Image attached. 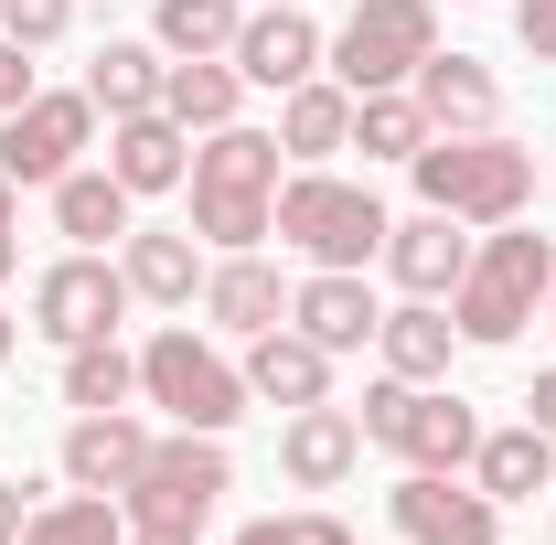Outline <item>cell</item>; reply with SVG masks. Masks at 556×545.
<instances>
[{
  "label": "cell",
  "instance_id": "cell-37",
  "mask_svg": "<svg viewBox=\"0 0 556 545\" xmlns=\"http://www.w3.org/2000/svg\"><path fill=\"white\" fill-rule=\"evenodd\" d=\"M525 417H535V428H546V439H556V364H546V375H535V396H525Z\"/></svg>",
  "mask_w": 556,
  "mask_h": 545
},
{
  "label": "cell",
  "instance_id": "cell-19",
  "mask_svg": "<svg viewBox=\"0 0 556 545\" xmlns=\"http://www.w3.org/2000/svg\"><path fill=\"white\" fill-rule=\"evenodd\" d=\"M236 364H247V396H257V407H278V417L332 396V353H321L311 332H289V321H268L257 342H236Z\"/></svg>",
  "mask_w": 556,
  "mask_h": 545
},
{
  "label": "cell",
  "instance_id": "cell-5",
  "mask_svg": "<svg viewBox=\"0 0 556 545\" xmlns=\"http://www.w3.org/2000/svg\"><path fill=\"white\" fill-rule=\"evenodd\" d=\"M386 193L375 182H353L343 161H321V172H289L278 182V246L300 257V268H375L386 257Z\"/></svg>",
  "mask_w": 556,
  "mask_h": 545
},
{
  "label": "cell",
  "instance_id": "cell-22",
  "mask_svg": "<svg viewBox=\"0 0 556 545\" xmlns=\"http://www.w3.org/2000/svg\"><path fill=\"white\" fill-rule=\"evenodd\" d=\"M417 107H428V129H503V75L460 43H439L417 65Z\"/></svg>",
  "mask_w": 556,
  "mask_h": 545
},
{
  "label": "cell",
  "instance_id": "cell-24",
  "mask_svg": "<svg viewBox=\"0 0 556 545\" xmlns=\"http://www.w3.org/2000/svg\"><path fill=\"white\" fill-rule=\"evenodd\" d=\"M43 204H54V236H65V246H118V236L139 225V193L108 172V161H75Z\"/></svg>",
  "mask_w": 556,
  "mask_h": 545
},
{
  "label": "cell",
  "instance_id": "cell-32",
  "mask_svg": "<svg viewBox=\"0 0 556 545\" xmlns=\"http://www.w3.org/2000/svg\"><path fill=\"white\" fill-rule=\"evenodd\" d=\"M0 33L33 43V54H54V43L75 33V0H0Z\"/></svg>",
  "mask_w": 556,
  "mask_h": 545
},
{
  "label": "cell",
  "instance_id": "cell-39",
  "mask_svg": "<svg viewBox=\"0 0 556 545\" xmlns=\"http://www.w3.org/2000/svg\"><path fill=\"white\" fill-rule=\"evenodd\" d=\"M11 342H22V321H11V310H0V364H11Z\"/></svg>",
  "mask_w": 556,
  "mask_h": 545
},
{
  "label": "cell",
  "instance_id": "cell-17",
  "mask_svg": "<svg viewBox=\"0 0 556 545\" xmlns=\"http://www.w3.org/2000/svg\"><path fill=\"white\" fill-rule=\"evenodd\" d=\"M204 332H225V342H257L268 321H289V278H278V257L268 246H236V257H214L204 268Z\"/></svg>",
  "mask_w": 556,
  "mask_h": 545
},
{
  "label": "cell",
  "instance_id": "cell-7",
  "mask_svg": "<svg viewBox=\"0 0 556 545\" xmlns=\"http://www.w3.org/2000/svg\"><path fill=\"white\" fill-rule=\"evenodd\" d=\"M225 492H236V449H225L214 428H161V439H150V460H139V481L118 492V503H129V524L204 535L214 514H225Z\"/></svg>",
  "mask_w": 556,
  "mask_h": 545
},
{
  "label": "cell",
  "instance_id": "cell-26",
  "mask_svg": "<svg viewBox=\"0 0 556 545\" xmlns=\"http://www.w3.org/2000/svg\"><path fill=\"white\" fill-rule=\"evenodd\" d=\"M471 481H482L492 503L514 514V503L556 492V439L535 428V417H514V428H482V449H471Z\"/></svg>",
  "mask_w": 556,
  "mask_h": 545
},
{
  "label": "cell",
  "instance_id": "cell-13",
  "mask_svg": "<svg viewBox=\"0 0 556 545\" xmlns=\"http://www.w3.org/2000/svg\"><path fill=\"white\" fill-rule=\"evenodd\" d=\"M471 246H482V225H460V214H396L386 225V257L375 268L396 278V300H450L460 289V268H471Z\"/></svg>",
  "mask_w": 556,
  "mask_h": 545
},
{
  "label": "cell",
  "instance_id": "cell-3",
  "mask_svg": "<svg viewBox=\"0 0 556 545\" xmlns=\"http://www.w3.org/2000/svg\"><path fill=\"white\" fill-rule=\"evenodd\" d=\"M417 204L460 214V225H514L535 214V150L514 129H428V150L407 161Z\"/></svg>",
  "mask_w": 556,
  "mask_h": 545
},
{
  "label": "cell",
  "instance_id": "cell-27",
  "mask_svg": "<svg viewBox=\"0 0 556 545\" xmlns=\"http://www.w3.org/2000/svg\"><path fill=\"white\" fill-rule=\"evenodd\" d=\"M247 97H257V86L236 75V54H182L172 86H161V107H172L193 139H204V129H236V118H247Z\"/></svg>",
  "mask_w": 556,
  "mask_h": 545
},
{
  "label": "cell",
  "instance_id": "cell-23",
  "mask_svg": "<svg viewBox=\"0 0 556 545\" xmlns=\"http://www.w3.org/2000/svg\"><path fill=\"white\" fill-rule=\"evenodd\" d=\"M278 150H289V172H321V161L353 150V86L343 75H311V86L278 97Z\"/></svg>",
  "mask_w": 556,
  "mask_h": 545
},
{
  "label": "cell",
  "instance_id": "cell-38",
  "mask_svg": "<svg viewBox=\"0 0 556 545\" xmlns=\"http://www.w3.org/2000/svg\"><path fill=\"white\" fill-rule=\"evenodd\" d=\"M129 545H204V535H172V524H129Z\"/></svg>",
  "mask_w": 556,
  "mask_h": 545
},
{
  "label": "cell",
  "instance_id": "cell-1",
  "mask_svg": "<svg viewBox=\"0 0 556 545\" xmlns=\"http://www.w3.org/2000/svg\"><path fill=\"white\" fill-rule=\"evenodd\" d=\"M278 182H289V150L278 129L257 118H236V129H204L193 139V236H204L214 257H236V246H268L278 236Z\"/></svg>",
  "mask_w": 556,
  "mask_h": 545
},
{
  "label": "cell",
  "instance_id": "cell-2",
  "mask_svg": "<svg viewBox=\"0 0 556 545\" xmlns=\"http://www.w3.org/2000/svg\"><path fill=\"white\" fill-rule=\"evenodd\" d=\"M546 289H556V236L535 214H514V225H482L471 268L450 289V321L471 353H503V342H525V321H546Z\"/></svg>",
  "mask_w": 556,
  "mask_h": 545
},
{
  "label": "cell",
  "instance_id": "cell-36",
  "mask_svg": "<svg viewBox=\"0 0 556 545\" xmlns=\"http://www.w3.org/2000/svg\"><path fill=\"white\" fill-rule=\"evenodd\" d=\"M22 524H33V481L0 471V545H22Z\"/></svg>",
  "mask_w": 556,
  "mask_h": 545
},
{
  "label": "cell",
  "instance_id": "cell-14",
  "mask_svg": "<svg viewBox=\"0 0 556 545\" xmlns=\"http://www.w3.org/2000/svg\"><path fill=\"white\" fill-rule=\"evenodd\" d=\"M204 268H214V246L193 225H129L118 236V278H129L139 310H193L204 300Z\"/></svg>",
  "mask_w": 556,
  "mask_h": 545
},
{
  "label": "cell",
  "instance_id": "cell-35",
  "mask_svg": "<svg viewBox=\"0 0 556 545\" xmlns=\"http://www.w3.org/2000/svg\"><path fill=\"white\" fill-rule=\"evenodd\" d=\"M22 278V182L0 172V289Z\"/></svg>",
  "mask_w": 556,
  "mask_h": 545
},
{
  "label": "cell",
  "instance_id": "cell-18",
  "mask_svg": "<svg viewBox=\"0 0 556 545\" xmlns=\"http://www.w3.org/2000/svg\"><path fill=\"white\" fill-rule=\"evenodd\" d=\"M150 439H161V428H150L139 407H86L65 428V449H54V471H65L75 492H129L139 460H150Z\"/></svg>",
  "mask_w": 556,
  "mask_h": 545
},
{
  "label": "cell",
  "instance_id": "cell-25",
  "mask_svg": "<svg viewBox=\"0 0 556 545\" xmlns=\"http://www.w3.org/2000/svg\"><path fill=\"white\" fill-rule=\"evenodd\" d=\"M161 86H172V54H161L150 33H108V43H97V65H86L97 118H150V107H161Z\"/></svg>",
  "mask_w": 556,
  "mask_h": 545
},
{
  "label": "cell",
  "instance_id": "cell-41",
  "mask_svg": "<svg viewBox=\"0 0 556 545\" xmlns=\"http://www.w3.org/2000/svg\"><path fill=\"white\" fill-rule=\"evenodd\" d=\"M546 545H556V514H546Z\"/></svg>",
  "mask_w": 556,
  "mask_h": 545
},
{
  "label": "cell",
  "instance_id": "cell-30",
  "mask_svg": "<svg viewBox=\"0 0 556 545\" xmlns=\"http://www.w3.org/2000/svg\"><path fill=\"white\" fill-rule=\"evenodd\" d=\"M236 22L247 0H150V43L182 65V54H236Z\"/></svg>",
  "mask_w": 556,
  "mask_h": 545
},
{
  "label": "cell",
  "instance_id": "cell-9",
  "mask_svg": "<svg viewBox=\"0 0 556 545\" xmlns=\"http://www.w3.org/2000/svg\"><path fill=\"white\" fill-rule=\"evenodd\" d=\"M22 332H43L54 353L65 342H97V332H118L139 300H129V278H118V246H65V257H43L33 268V289H22Z\"/></svg>",
  "mask_w": 556,
  "mask_h": 545
},
{
  "label": "cell",
  "instance_id": "cell-34",
  "mask_svg": "<svg viewBox=\"0 0 556 545\" xmlns=\"http://www.w3.org/2000/svg\"><path fill=\"white\" fill-rule=\"evenodd\" d=\"M514 43H525L535 65H556V0H514Z\"/></svg>",
  "mask_w": 556,
  "mask_h": 545
},
{
  "label": "cell",
  "instance_id": "cell-40",
  "mask_svg": "<svg viewBox=\"0 0 556 545\" xmlns=\"http://www.w3.org/2000/svg\"><path fill=\"white\" fill-rule=\"evenodd\" d=\"M546 332H556V289H546Z\"/></svg>",
  "mask_w": 556,
  "mask_h": 545
},
{
  "label": "cell",
  "instance_id": "cell-20",
  "mask_svg": "<svg viewBox=\"0 0 556 545\" xmlns=\"http://www.w3.org/2000/svg\"><path fill=\"white\" fill-rule=\"evenodd\" d=\"M97 161L150 204V193H182V182H193V129H182L172 107H150V118H108V150H97Z\"/></svg>",
  "mask_w": 556,
  "mask_h": 545
},
{
  "label": "cell",
  "instance_id": "cell-29",
  "mask_svg": "<svg viewBox=\"0 0 556 545\" xmlns=\"http://www.w3.org/2000/svg\"><path fill=\"white\" fill-rule=\"evenodd\" d=\"M22 545H129V503L118 492H43L33 503V524H22Z\"/></svg>",
  "mask_w": 556,
  "mask_h": 545
},
{
  "label": "cell",
  "instance_id": "cell-28",
  "mask_svg": "<svg viewBox=\"0 0 556 545\" xmlns=\"http://www.w3.org/2000/svg\"><path fill=\"white\" fill-rule=\"evenodd\" d=\"M54 396L75 417L86 407H139V342L97 332V342H65V364H54Z\"/></svg>",
  "mask_w": 556,
  "mask_h": 545
},
{
  "label": "cell",
  "instance_id": "cell-16",
  "mask_svg": "<svg viewBox=\"0 0 556 545\" xmlns=\"http://www.w3.org/2000/svg\"><path fill=\"white\" fill-rule=\"evenodd\" d=\"M364 471V417L353 407H289L278 417V481L289 492H343V481Z\"/></svg>",
  "mask_w": 556,
  "mask_h": 545
},
{
  "label": "cell",
  "instance_id": "cell-8",
  "mask_svg": "<svg viewBox=\"0 0 556 545\" xmlns=\"http://www.w3.org/2000/svg\"><path fill=\"white\" fill-rule=\"evenodd\" d=\"M428 54H439V0H353L321 75H343L353 97H386V86H417Z\"/></svg>",
  "mask_w": 556,
  "mask_h": 545
},
{
  "label": "cell",
  "instance_id": "cell-10",
  "mask_svg": "<svg viewBox=\"0 0 556 545\" xmlns=\"http://www.w3.org/2000/svg\"><path fill=\"white\" fill-rule=\"evenodd\" d=\"M75 161H97V97H86V86H43L33 107L0 118V172H11L22 193H54Z\"/></svg>",
  "mask_w": 556,
  "mask_h": 545
},
{
  "label": "cell",
  "instance_id": "cell-6",
  "mask_svg": "<svg viewBox=\"0 0 556 545\" xmlns=\"http://www.w3.org/2000/svg\"><path fill=\"white\" fill-rule=\"evenodd\" d=\"M353 417H364V449H386L396 471H471V449H482V407L460 385H407L386 364H375Z\"/></svg>",
  "mask_w": 556,
  "mask_h": 545
},
{
  "label": "cell",
  "instance_id": "cell-11",
  "mask_svg": "<svg viewBox=\"0 0 556 545\" xmlns=\"http://www.w3.org/2000/svg\"><path fill=\"white\" fill-rule=\"evenodd\" d=\"M386 524H396V545H503V503L471 471H396Z\"/></svg>",
  "mask_w": 556,
  "mask_h": 545
},
{
  "label": "cell",
  "instance_id": "cell-31",
  "mask_svg": "<svg viewBox=\"0 0 556 545\" xmlns=\"http://www.w3.org/2000/svg\"><path fill=\"white\" fill-rule=\"evenodd\" d=\"M353 150H364V161H417V150H428V107H417V86L353 97Z\"/></svg>",
  "mask_w": 556,
  "mask_h": 545
},
{
  "label": "cell",
  "instance_id": "cell-33",
  "mask_svg": "<svg viewBox=\"0 0 556 545\" xmlns=\"http://www.w3.org/2000/svg\"><path fill=\"white\" fill-rule=\"evenodd\" d=\"M33 97H43V75H33V43H11V33H0V118H11V107H33Z\"/></svg>",
  "mask_w": 556,
  "mask_h": 545
},
{
  "label": "cell",
  "instance_id": "cell-21",
  "mask_svg": "<svg viewBox=\"0 0 556 545\" xmlns=\"http://www.w3.org/2000/svg\"><path fill=\"white\" fill-rule=\"evenodd\" d=\"M375 364L407 375V385H450V364H460V321H450V300H386V321H375Z\"/></svg>",
  "mask_w": 556,
  "mask_h": 545
},
{
  "label": "cell",
  "instance_id": "cell-15",
  "mask_svg": "<svg viewBox=\"0 0 556 545\" xmlns=\"http://www.w3.org/2000/svg\"><path fill=\"white\" fill-rule=\"evenodd\" d=\"M375 321H386V300H375V278H364V268H300V278H289V332H311L332 364L364 353Z\"/></svg>",
  "mask_w": 556,
  "mask_h": 545
},
{
  "label": "cell",
  "instance_id": "cell-4",
  "mask_svg": "<svg viewBox=\"0 0 556 545\" xmlns=\"http://www.w3.org/2000/svg\"><path fill=\"white\" fill-rule=\"evenodd\" d=\"M139 407H161V428H214L225 439L257 396H247V364L225 353V332H193V310H172L139 342Z\"/></svg>",
  "mask_w": 556,
  "mask_h": 545
},
{
  "label": "cell",
  "instance_id": "cell-12",
  "mask_svg": "<svg viewBox=\"0 0 556 545\" xmlns=\"http://www.w3.org/2000/svg\"><path fill=\"white\" fill-rule=\"evenodd\" d=\"M321 54H332V33L311 22V0H247V22H236V75H247L257 97L311 86Z\"/></svg>",
  "mask_w": 556,
  "mask_h": 545
}]
</instances>
